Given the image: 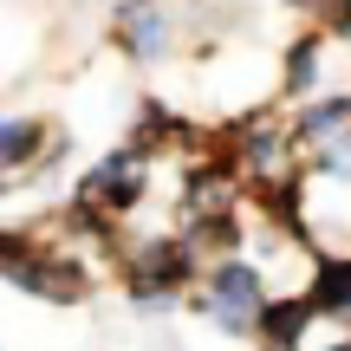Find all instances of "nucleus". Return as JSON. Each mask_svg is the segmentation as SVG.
Returning <instances> with one entry per match:
<instances>
[{"label": "nucleus", "mask_w": 351, "mask_h": 351, "mask_svg": "<svg viewBox=\"0 0 351 351\" xmlns=\"http://www.w3.org/2000/svg\"><path fill=\"white\" fill-rule=\"evenodd\" d=\"M208 306H215V319H221L228 332H241L247 319H267V306H261V274H254V267H221L215 287H208Z\"/></svg>", "instance_id": "obj_1"}, {"label": "nucleus", "mask_w": 351, "mask_h": 351, "mask_svg": "<svg viewBox=\"0 0 351 351\" xmlns=\"http://www.w3.org/2000/svg\"><path fill=\"white\" fill-rule=\"evenodd\" d=\"M91 195H111V208H130V202H137V156H111V163L85 182V202Z\"/></svg>", "instance_id": "obj_2"}, {"label": "nucleus", "mask_w": 351, "mask_h": 351, "mask_svg": "<svg viewBox=\"0 0 351 351\" xmlns=\"http://www.w3.org/2000/svg\"><path fill=\"white\" fill-rule=\"evenodd\" d=\"M313 306H319V313H351V261H326V267H319Z\"/></svg>", "instance_id": "obj_3"}, {"label": "nucleus", "mask_w": 351, "mask_h": 351, "mask_svg": "<svg viewBox=\"0 0 351 351\" xmlns=\"http://www.w3.org/2000/svg\"><path fill=\"white\" fill-rule=\"evenodd\" d=\"M306 319H313V306H280V313H267L261 326H267V339H280V345H287L293 332L306 326Z\"/></svg>", "instance_id": "obj_4"}, {"label": "nucleus", "mask_w": 351, "mask_h": 351, "mask_svg": "<svg viewBox=\"0 0 351 351\" xmlns=\"http://www.w3.org/2000/svg\"><path fill=\"white\" fill-rule=\"evenodd\" d=\"M130 33H137V52H163V20H150V13H130Z\"/></svg>", "instance_id": "obj_5"}, {"label": "nucleus", "mask_w": 351, "mask_h": 351, "mask_svg": "<svg viewBox=\"0 0 351 351\" xmlns=\"http://www.w3.org/2000/svg\"><path fill=\"white\" fill-rule=\"evenodd\" d=\"M26 137H33V124L13 117V124H7V163H20V156H26Z\"/></svg>", "instance_id": "obj_6"}, {"label": "nucleus", "mask_w": 351, "mask_h": 351, "mask_svg": "<svg viewBox=\"0 0 351 351\" xmlns=\"http://www.w3.org/2000/svg\"><path fill=\"white\" fill-rule=\"evenodd\" d=\"M339 351H351V345H339Z\"/></svg>", "instance_id": "obj_7"}]
</instances>
